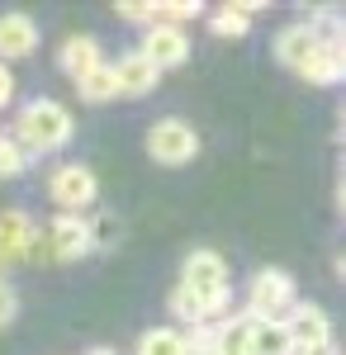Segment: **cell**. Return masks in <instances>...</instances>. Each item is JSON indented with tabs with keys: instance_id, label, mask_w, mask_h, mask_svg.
I'll return each instance as SVG.
<instances>
[{
	"instance_id": "5bb4252c",
	"label": "cell",
	"mask_w": 346,
	"mask_h": 355,
	"mask_svg": "<svg viewBox=\"0 0 346 355\" xmlns=\"http://www.w3.org/2000/svg\"><path fill=\"white\" fill-rule=\"evenodd\" d=\"M342 71H346V53H342V43H318V53L308 57L304 67H299V76L304 81H313V85H332V81H342Z\"/></svg>"
},
{
	"instance_id": "7c38bea8",
	"label": "cell",
	"mask_w": 346,
	"mask_h": 355,
	"mask_svg": "<svg viewBox=\"0 0 346 355\" xmlns=\"http://www.w3.org/2000/svg\"><path fill=\"white\" fill-rule=\"evenodd\" d=\"M318 43H322V38H318V33H313L308 24H290L285 33H280V38H275V57H280L290 71H299L308 57L318 53Z\"/></svg>"
},
{
	"instance_id": "2e32d148",
	"label": "cell",
	"mask_w": 346,
	"mask_h": 355,
	"mask_svg": "<svg viewBox=\"0 0 346 355\" xmlns=\"http://www.w3.org/2000/svg\"><path fill=\"white\" fill-rule=\"evenodd\" d=\"M213 355H252V318L247 313L218 322V346H213Z\"/></svg>"
},
{
	"instance_id": "7402d4cb",
	"label": "cell",
	"mask_w": 346,
	"mask_h": 355,
	"mask_svg": "<svg viewBox=\"0 0 346 355\" xmlns=\"http://www.w3.org/2000/svg\"><path fill=\"white\" fill-rule=\"evenodd\" d=\"M213 346H218V322L186 327V355H213Z\"/></svg>"
},
{
	"instance_id": "d4e9b609",
	"label": "cell",
	"mask_w": 346,
	"mask_h": 355,
	"mask_svg": "<svg viewBox=\"0 0 346 355\" xmlns=\"http://www.w3.org/2000/svg\"><path fill=\"white\" fill-rule=\"evenodd\" d=\"M294 355H342V351H337L332 341H322V346H299Z\"/></svg>"
},
{
	"instance_id": "30bf717a",
	"label": "cell",
	"mask_w": 346,
	"mask_h": 355,
	"mask_svg": "<svg viewBox=\"0 0 346 355\" xmlns=\"http://www.w3.org/2000/svg\"><path fill=\"white\" fill-rule=\"evenodd\" d=\"M28 237H33V218L24 209H5L0 214V275L5 266H19L28 256Z\"/></svg>"
},
{
	"instance_id": "277c9868",
	"label": "cell",
	"mask_w": 346,
	"mask_h": 355,
	"mask_svg": "<svg viewBox=\"0 0 346 355\" xmlns=\"http://www.w3.org/2000/svg\"><path fill=\"white\" fill-rule=\"evenodd\" d=\"M48 194H53V204L62 214H81V209H90L95 204V194H100V180H95V171L81 162H67L57 166L53 175H48Z\"/></svg>"
},
{
	"instance_id": "d6986e66",
	"label": "cell",
	"mask_w": 346,
	"mask_h": 355,
	"mask_svg": "<svg viewBox=\"0 0 346 355\" xmlns=\"http://www.w3.org/2000/svg\"><path fill=\"white\" fill-rule=\"evenodd\" d=\"M119 237H124V223L114 218V214H95V218L85 223V242H90V251H109V246H119Z\"/></svg>"
},
{
	"instance_id": "9a60e30c",
	"label": "cell",
	"mask_w": 346,
	"mask_h": 355,
	"mask_svg": "<svg viewBox=\"0 0 346 355\" xmlns=\"http://www.w3.org/2000/svg\"><path fill=\"white\" fill-rule=\"evenodd\" d=\"M252 355H294V341L280 318H270V322L252 318Z\"/></svg>"
},
{
	"instance_id": "ba28073f",
	"label": "cell",
	"mask_w": 346,
	"mask_h": 355,
	"mask_svg": "<svg viewBox=\"0 0 346 355\" xmlns=\"http://www.w3.org/2000/svg\"><path fill=\"white\" fill-rule=\"evenodd\" d=\"M280 322H285V331H290L294 351H299V346H322V341H332V318L322 313L318 303H294Z\"/></svg>"
},
{
	"instance_id": "cb8c5ba5",
	"label": "cell",
	"mask_w": 346,
	"mask_h": 355,
	"mask_svg": "<svg viewBox=\"0 0 346 355\" xmlns=\"http://www.w3.org/2000/svg\"><path fill=\"white\" fill-rule=\"evenodd\" d=\"M10 100H15V76H10V67L0 62V110H5Z\"/></svg>"
},
{
	"instance_id": "52a82bcc",
	"label": "cell",
	"mask_w": 346,
	"mask_h": 355,
	"mask_svg": "<svg viewBox=\"0 0 346 355\" xmlns=\"http://www.w3.org/2000/svg\"><path fill=\"white\" fill-rule=\"evenodd\" d=\"M43 246H48V261H81L90 242H85V218L81 214H57L43 232Z\"/></svg>"
},
{
	"instance_id": "3957f363",
	"label": "cell",
	"mask_w": 346,
	"mask_h": 355,
	"mask_svg": "<svg viewBox=\"0 0 346 355\" xmlns=\"http://www.w3.org/2000/svg\"><path fill=\"white\" fill-rule=\"evenodd\" d=\"M299 294H294V275L280 270V266H261L247 284V318L256 322H270V318H285Z\"/></svg>"
},
{
	"instance_id": "8fae6325",
	"label": "cell",
	"mask_w": 346,
	"mask_h": 355,
	"mask_svg": "<svg viewBox=\"0 0 346 355\" xmlns=\"http://www.w3.org/2000/svg\"><path fill=\"white\" fill-rule=\"evenodd\" d=\"M109 71H114V90H119V95H147V90L157 85V76H161L138 48H133V53H124L119 62H109Z\"/></svg>"
},
{
	"instance_id": "5b68a950",
	"label": "cell",
	"mask_w": 346,
	"mask_h": 355,
	"mask_svg": "<svg viewBox=\"0 0 346 355\" xmlns=\"http://www.w3.org/2000/svg\"><path fill=\"white\" fill-rule=\"evenodd\" d=\"M147 152L161 166H186L199 157V133L190 123H181V119H157L147 128Z\"/></svg>"
},
{
	"instance_id": "603a6c76",
	"label": "cell",
	"mask_w": 346,
	"mask_h": 355,
	"mask_svg": "<svg viewBox=\"0 0 346 355\" xmlns=\"http://www.w3.org/2000/svg\"><path fill=\"white\" fill-rule=\"evenodd\" d=\"M15 313H19V294H15V284H10V279H0V327H10V322H15Z\"/></svg>"
},
{
	"instance_id": "6da1fadb",
	"label": "cell",
	"mask_w": 346,
	"mask_h": 355,
	"mask_svg": "<svg viewBox=\"0 0 346 355\" xmlns=\"http://www.w3.org/2000/svg\"><path fill=\"white\" fill-rule=\"evenodd\" d=\"M15 142L24 147L28 157L33 152H57V147H67L72 142V114L62 110L57 100H28L19 119H15Z\"/></svg>"
},
{
	"instance_id": "9c48e42d",
	"label": "cell",
	"mask_w": 346,
	"mask_h": 355,
	"mask_svg": "<svg viewBox=\"0 0 346 355\" xmlns=\"http://www.w3.org/2000/svg\"><path fill=\"white\" fill-rule=\"evenodd\" d=\"M33 48H38V24H33V15H24V10L0 15V62L28 57Z\"/></svg>"
},
{
	"instance_id": "ac0fdd59",
	"label": "cell",
	"mask_w": 346,
	"mask_h": 355,
	"mask_svg": "<svg viewBox=\"0 0 346 355\" xmlns=\"http://www.w3.org/2000/svg\"><path fill=\"white\" fill-rule=\"evenodd\" d=\"M76 95L85 100V105H105V100H114L119 90H114V71H109V62H100L95 71H85L76 81Z\"/></svg>"
},
{
	"instance_id": "e0dca14e",
	"label": "cell",
	"mask_w": 346,
	"mask_h": 355,
	"mask_svg": "<svg viewBox=\"0 0 346 355\" xmlns=\"http://www.w3.org/2000/svg\"><path fill=\"white\" fill-rule=\"evenodd\" d=\"M138 355H186V331L181 327H152L138 336Z\"/></svg>"
},
{
	"instance_id": "8992f818",
	"label": "cell",
	"mask_w": 346,
	"mask_h": 355,
	"mask_svg": "<svg viewBox=\"0 0 346 355\" xmlns=\"http://www.w3.org/2000/svg\"><path fill=\"white\" fill-rule=\"evenodd\" d=\"M138 53L147 57L157 71H166V67H181L190 57V33L176 24H152L147 33H142V43H138Z\"/></svg>"
},
{
	"instance_id": "7a4b0ae2",
	"label": "cell",
	"mask_w": 346,
	"mask_h": 355,
	"mask_svg": "<svg viewBox=\"0 0 346 355\" xmlns=\"http://www.w3.org/2000/svg\"><path fill=\"white\" fill-rule=\"evenodd\" d=\"M181 289L195 294V299L209 308L213 322H223V308H228V289H233V275H228V261L209 251V246H199V251H190L186 266H181Z\"/></svg>"
},
{
	"instance_id": "4fadbf2b",
	"label": "cell",
	"mask_w": 346,
	"mask_h": 355,
	"mask_svg": "<svg viewBox=\"0 0 346 355\" xmlns=\"http://www.w3.org/2000/svg\"><path fill=\"white\" fill-rule=\"evenodd\" d=\"M57 62H62V71H67L72 81H81V76H85V71H95L105 57H100V43H95L90 33H76V38H67V43H62Z\"/></svg>"
},
{
	"instance_id": "ffe728a7",
	"label": "cell",
	"mask_w": 346,
	"mask_h": 355,
	"mask_svg": "<svg viewBox=\"0 0 346 355\" xmlns=\"http://www.w3.org/2000/svg\"><path fill=\"white\" fill-rule=\"evenodd\" d=\"M209 24H213V33H218V38H247V28H252V15H242L238 5L228 0L223 10H213V15H209Z\"/></svg>"
},
{
	"instance_id": "44dd1931",
	"label": "cell",
	"mask_w": 346,
	"mask_h": 355,
	"mask_svg": "<svg viewBox=\"0 0 346 355\" xmlns=\"http://www.w3.org/2000/svg\"><path fill=\"white\" fill-rule=\"evenodd\" d=\"M28 166V152L15 142L10 133H0V180H15V175H24Z\"/></svg>"
}]
</instances>
